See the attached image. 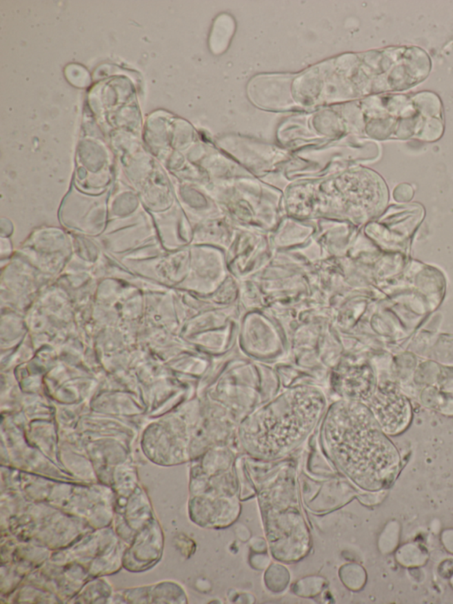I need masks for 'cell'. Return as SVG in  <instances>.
<instances>
[{"instance_id":"7a4b0ae2","label":"cell","mask_w":453,"mask_h":604,"mask_svg":"<svg viewBox=\"0 0 453 604\" xmlns=\"http://www.w3.org/2000/svg\"><path fill=\"white\" fill-rule=\"evenodd\" d=\"M326 400L315 388H295L248 416L239 440L253 458L273 461L301 445L323 417Z\"/></svg>"},{"instance_id":"5b68a950","label":"cell","mask_w":453,"mask_h":604,"mask_svg":"<svg viewBox=\"0 0 453 604\" xmlns=\"http://www.w3.org/2000/svg\"><path fill=\"white\" fill-rule=\"evenodd\" d=\"M399 539H401V525L396 520L389 522L381 537V549L383 553L394 552L399 545Z\"/></svg>"},{"instance_id":"52a82bcc","label":"cell","mask_w":453,"mask_h":604,"mask_svg":"<svg viewBox=\"0 0 453 604\" xmlns=\"http://www.w3.org/2000/svg\"><path fill=\"white\" fill-rule=\"evenodd\" d=\"M439 571L443 577L451 578L453 575V560L448 559L443 561L440 565Z\"/></svg>"},{"instance_id":"6da1fadb","label":"cell","mask_w":453,"mask_h":604,"mask_svg":"<svg viewBox=\"0 0 453 604\" xmlns=\"http://www.w3.org/2000/svg\"><path fill=\"white\" fill-rule=\"evenodd\" d=\"M321 437L331 461L356 486L378 492L394 482L399 471L398 453L362 403L341 400L331 406Z\"/></svg>"},{"instance_id":"8992f818","label":"cell","mask_w":453,"mask_h":604,"mask_svg":"<svg viewBox=\"0 0 453 604\" xmlns=\"http://www.w3.org/2000/svg\"><path fill=\"white\" fill-rule=\"evenodd\" d=\"M441 540L447 552L453 554V529L450 528L443 532Z\"/></svg>"},{"instance_id":"ba28073f","label":"cell","mask_w":453,"mask_h":604,"mask_svg":"<svg viewBox=\"0 0 453 604\" xmlns=\"http://www.w3.org/2000/svg\"><path fill=\"white\" fill-rule=\"evenodd\" d=\"M450 580H451V585H452V587L453 588V575L452 576V578H450Z\"/></svg>"},{"instance_id":"277c9868","label":"cell","mask_w":453,"mask_h":604,"mask_svg":"<svg viewBox=\"0 0 453 604\" xmlns=\"http://www.w3.org/2000/svg\"><path fill=\"white\" fill-rule=\"evenodd\" d=\"M427 558L426 549L415 543H406L396 552V561L405 567H419L426 563Z\"/></svg>"},{"instance_id":"3957f363","label":"cell","mask_w":453,"mask_h":604,"mask_svg":"<svg viewBox=\"0 0 453 604\" xmlns=\"http://www.w3.org/2000/svg\"><path fill=\"white\" fill-rule=\"evenodd\" d=\"M257 486L272 555L283 562L298 561L309 552L310 537L293 474L278 471L259 480Z\"/></svg>"}]
</instances>
